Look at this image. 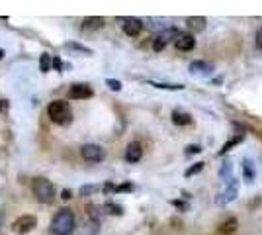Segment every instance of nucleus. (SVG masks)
Instances as JSON below:
<instances>
[{
  "label": "nucleus",
  "mask_w": 262,
  "mask_h": 235,
  "mask_svg": "<svg viewBox=\"0 0 262 235\" xmlns=\"http://www.w3.org/2000/svg\"><path fill=\"white\" fill-rule=\"evenodd\" d=\"M75 227H77L75 214L69 208H61L59 212L55 214V217L51 219L49 231H51V235H73Z\"/></svg>",
  "instance_id": "1"
},
{
  "label": "nucleus",
  "mask_w": 262,
  "mask_h": 235,
  "mask_svg": "<svg viewBox=\"0 0 262 235\" xmlns=\"http://www.w3.org/2000/svg\"><path fill=\"white\" fill-rule=\"evenodd\" d=\"M32 192L36 196V200L41 204H51L55 200V184L43 176H38L32 180Z\"/></svg>",
  "instance_id": "2"
},
{
  "label": "nucleus",
  "mask_w": 262,
  "mask_h": 235,
  "mask_svg": "<svg viewBox=\"0 0 262 235\" xmlns=\"http://www.w3.org/2000/svg\"><path fill=\"white\" fill-rule=\"evenodd\" d=\"M47 116L53 124H59V126H67L71 124V118H73V112H71V106L63 100H53L49 106H47Z\"/></svg>",
  "instance_id": "3"
},
{
  "label": "nucleus",
  "mask_w": 262,
  "mask_h": 235,
  "mask_svg": "<svg viewBox=\"0 0 262 235\" xmlns=\"http://www.w3.org/2000/svg\"><path fill=\"white\" fill-rule=\"evenodd\" d=\"M38 227V217L36 215H20L14 223H12V231L16 235H26L34 231Z\"/></svg>",
  "instance_id": "4"
},
{
  "label": "nucleus",
  "mask_w": 262,
  "mask_h": 235,
  "mask_svg": "<svg viewBox=\"0 0 262 235\" xmlns=\"http://www.w3.org/2000/svg\"><path fill=\"white\" fill-rule=\"evenodd\" d=\"M81 155L84 161L100 163V161H104V157H106V151L102 149L100 145H96V143H86V145L81 147Z\"/></svg>",
  "instance_id": "5"
},
{
  "label": "nucleus",
  "mask_w": 262,
  "mask_h": 235,
  "mask_svg": "<svg viewBox=\"0 0 262 235\" xmlns=\"http://www.w3.org/2000/svg\"><path fill=\"white\" fill-rule=\"evenodd\" d=\"M237 196H239V182H237L235 178H231V180H229V184L225 186V190L217 196V204H219V206H225V204L233 202Z\"/></svg>",
  "instance_id": "6"
},
{
  "label": "nucleus",
  "mask_w": 262,
  "mask_h": 235,
  "mask_svg": "<svg viewBox=\"0 0 262 235\" xmlns=\"http://www.w3.org/2000/svg\"><path fill=\"white\" fill-rule=\"evenodd\" d=\"M143 30V22L139 18H125L123 20V34L129 38H137Z\"/></svg>",
  "instance_id": "7"
},
{
  "label": "nucleus",
  "mask_w": 262,
  "mask_h": 235,
  "mask_svg": "<svg viewBox=\"0 0 262 235\" xmlns=\"http://www.w3.org/2000/svg\"><path fill=\"white\" fill-rule=\"evenodd\" d=\"M94 94L92 88L88 84H73L69 88V98L71 100H84V98H90Z\"/></svg>",
  "instance_id": "8"
},
{
  "label": "nucleus",
  "mask_w": 262,
  "mask_h": 235,
  "mask_svg": "<svg viewBox=\"0 0 262 235\" xmlns=\"http://www.w3.org/2000/svg\"><path fill=\"white\" fill-rule=\"evenodd\" d=\"M141 157H143L141 143L133 141V143L127 145V149H125V161L127 163H137V161H141Z\"/></svg>",
  "instance_id": "9"
},
{
  "label": "nucleus",
  "mask_w": 262,
  "mask_h": 235,
  "mask_svg": "<svg viewBox=\"0 0 262 235\" xmlns=\"http://www.w3.org/2000/svg\"><path fill=\"white\" fill-rule=\"evenodd\" d=\"M188 69L192 75H211L213 73V65L207 61H192Z\"/></svg>",
  "instance_id": "10"
},
{
  "label": "nucleus",
  "mask_w": 262,
  "mask_h": 235,
  "mask_svg": "<svg viewBox=\"0 0 262 235\" xmlns=\"http://www.w3.org/2000/svg\"><path fill=\"white\" fill-rule=\"evenodd\" d=\"M174 45H176L178 51H192L196 47V39L192 34H180L178 39L174 41Z\"/></svg>",
  "instance_id": "11"
},
{
  "label": "nucleus",
  "mask_w": 262,
  "mask_h": 235,
  "mask_svg": "<svg viewBox=\"0 0 262 235\" xmlns=\"http://www.w3.org/2000/svg\"><path fill=\"white\" fill-rule=\"evenodd\" d=\"M205 24H207V20L203 16H190V18H186V26H188L190 32H203Z\"/></svg>",
  "instance_id": "12"
},
{
  "label": "nucleus",
  "mask_w": 262,
  "mask_h": 235,
  "mask_svg": "<svg viewBox=\"0 0 262 235\" xmlns=\"http://www.w3.org/2000/svg\"><path fill=\"white\" fill-rule=\"evenodd\" d=\"M242 176L246 182H254L256 178V167L250 159H242Z\"/></svg>",
  "instance_id": "13"
},
{
  "label": "nucleus",
  "mask_w": 262,
  "mask_h": 235,
  "mask_svg": "<svg viewBox=\"0 0 262 235\" xmlns=\"http://www.w3.org/2000/svg\"><path fill=\"white\" fill-rule=\"evenodd\" d=\"M172 122L176 124V126H190L194 120H192V116L188 114V112H184V110H174L172 112Z\"/></svg>",
  "instance_id": "14"
},
{
  "label": "nucleus",
  "mask_w": 262,
  "mask_h": 235,
  "mask_svg": "<svg viewBox=\"0 0 262 235\" xmlns=\"http://www.w3.org/2000/svg\"><path fill=\"white\" fill-rule=\"evenodd\" d=\"M237 225H239V221L235 219V217H229V219H225L221 225H219V233L223 235H231L237 231Z\"/></svg>",
  "instance_id": "15"
},
{
  "label": "nucleus",
  "mask_w": 262,
  "mask_h": 235,
  "mask_svg": "<svg viewBox=\"0 0 262 235\" xmlns=\"http://www.w3.org/2000/svg\"><path fill=\"white\" fill-rule=\"evenodd\" d=\"M100 28H104V18L92 16L82 20V30H100Z\"/></svg>",
  "instance_id": "16"
},
{
  "label": "nucleus",
  "mask_w": 262,
  "mask_h": 235,
  "mask_svg": "<svg viewBox=\"0 0 262 235\" xmlns=\"http://www.w3.org/2000/svg\"><path fill=\"white\" fill-rule=\"evenodd\" d=\"M231 175H233V163H231V161H223L221 169H219V176H221V180L229 182V180H231Z\"/></svg>",
  "instance_id": "17"
},
{
  "label": "nucleus",
  "mask_w": 262,
  "mask_h": 235,
  "mask_svg": "<svg viewBox=\"0 0 262 235\" xmlns=\"http://www.w3.org/2000/svg\"><path fill=\"white\" fill-rule=\"evenodd\" d=\"M242 139H244V134H239V136H235L233 139H229L225 145H223L221 149H219V155H225V153H229L231 151V147H235V145H239Z\"/></svg>",
  "instance_id": "18"
},
{
  "label": "nucleus",
  "mask_w": 262,
  "mask_h": 235,
  "mask_svg": "<svg viewBox=\"0 0 262 235\" xmlns=\"http://www.w3.org/2000/svg\"><path fill=\"white\" fill-rule=\"evenodd\" d=\"M51 67H53V59L49 57V53H41V57H40L41 73H49V71H51Z\"/></svg>",
  "instance_id": "19"
},
{
  "label": "nucleus",
  "mask_w": 262,
  "mask_h": 235,
  "mask_svg": "<svg viewBox=\"0 0 262 235\" xmlns=\"http://www.w3.org/2000/svg\"><path fill=\"white\" fill-rule=\"evenodd\" d=\"M102 210H106L108 214H112V215H121L123 214V208H121L120 204H114V202H106Z\"/></svg>",
  "instance_id": "20"
},
{
  "label": "nucleus",
  "mask_w": 262,
  "mask_h": 235,
  "mask_svg": "<svg viewBox=\"0 0 262 235\" xmlns=\"http://www.w3.org/2000/svg\"><path fill=\"white\" fill-rule=\"evenodd\" d=\"M151 86L164 88V90H184V84H170V82H151Z\"/></svg>",
  "instance_id": "21"
},
{
  "label": "nucleus",
  "mask_w": 262,
  "mask_h": 235,
  "mask_svg": "<svg viewBox=\"0 0 262 235\" xmlns=\"http://www.w3.org/2000/svg\"><path fill=\"white\" fill-rule=\"evenodd\" d=\"M203 165H205V163H202V161H200V163H196V165H192V167H190V169L186 171V176L190 178V176H194V175H198V173H202Z\"/></svg>",
  "instance_id": "22"
},
{
  "label": "nucleus",
  "mask_w": 262,
  "mask_h": 235,
  "mask_svg": "<svg viewBox=\"0 0 262 235\" xmlns=\"http://www.w3.org/2000/svg\"><path fill=\"white\" fill-rule=\"evenodd\" d=\"M65 47H69V49H77V51L86 53V55H92V49H88V47H82V45H79V43H65Z\"/></svg>",
  "instance_id": "23"
},
{
  "label": "nucleus",
  "mask_w": 262,
  "mask_h": 235,
  "mask_svg": "<svg viewBox=\"0 0 262 235\" xmlns=\"http://www.w3.org/2000/svg\"><path fill=\"white\" fill-rule=\"evenodd\" d=\"M106 84H108V88H110V90H116V92H120L121 90V82L120 80H116V78H108V80H106Z\"/></svg>",
  "instance_id": "24"
},
{
  "label": "nucleus",
  "mask_w": 262,
  "mask_h": 235,
  "mask_svg": "<svg viewBox=\"0 0 262 235\" xmlns=\"http://www.w3.org/2000/svg\"><path fill=\"white\" fill-rule=\"evenodd\" d=\"M164 45H166V41H164L161 36H159V38H155V41H153V49H155V51H162V49H164Z\"/></svg>",
  "instance_id": "25"
},
{
  "label": "nucleus",
  "mask_w": 262,
  "mask_h": 235,
  "mask_svg": "<svg viewBox=\"0 0 262 235\" xmlns=\"http://www.w3.org/2000/svg\"><path fill=\"white\" fill-rule=\"evenodd\" d=\"M98 192V186H82L81 188V196H90Z\"/></svg>",
  "instance_id": "26"
},
{
  "label": "nucleus",
  "mask_w": 262,
  "mask_h": 235,
  "mask_svg": "<svg viewBox=\"0 0 262 235\" xmlns=\"http://www.w3.org/2000/svg\"><path fill=\"white\" fill-rule=\"evenodd\" d=\"M200 151H202L200 145H188V147H186V155H196V153H200Z\"/></svg>",
  "instance_id": "27"
},
{
  "label": "nucleus",
  "mask_w": 262,
  "mask_h": 235,
  "mask_svg": "<svg viewBox=\"0 0 262 235\" xmlns=\"http://www.w3.org/2000/svg\"><path fill=\"white\" fill-rule=\"evenodd\" d=\"M129 190H133V184H131V182H125V184H121V186H116V192H129Z\"/></svg>",
  "instance_id": "28"
},
{
  "label": "nucleus",
  "mask_w": 262,
  "mask_h": 235,
  "mask_svg": "<svg viewBox=\"0 0 262 235\" xmlns=\"http://www.w3.org/2000/svg\"><path fill=\"white\" fill-rule=\"evenodd\" d=\"M172 206H176L178 210H184V212L190 208V206H188V202H182V200H172Z\"/></svg>",
  "instance_id": "29"
},
{
  "label": "nucleus",
  "mask_w": 262,
  "mask_h": 235,
  "mask_svg": "<svg viewBox=\"0 0 262 235\" xmlns=\"http://www.w3.org/2000/svg\"><path fill=\"white\" fill-rule=\"evenodd\" d=\"M61 198H63V200H65V202H67V200H71V198H73V192H71V190H67V188H65V190H63V192H61Z\"/></svg>",
  "instance_id": "30"
},
{
  "label": "nucleus",
  "mask_w": 262,
  "mask_h": 235,
  "mask_svg": "<svg viewBox=\"0 0 262 235\" xmlns=\"http://www.w3.org/2000/svg\"><path fill=\"white\" fill-rule=\"evenodd\" d=\"M256 45H258V49L262 51V28L258 30V34H256Z\"/></svg>",
  "instance_id": "31"
},
{
  "label": "nucleus",
  "mask_w": 262,
  "mask_h": 235,
  "mask_svg": "<svg viewBox=\"0 0 262 235\" xmlns=\"http://www.w3.org/2000/svg\"><path fill=\"white\" fill-rule=\"evenodd\" d=\"M4 57V51H2V49H0V59Z\"/></svg>",
  "instance_id": "32"
}]
</instances>
